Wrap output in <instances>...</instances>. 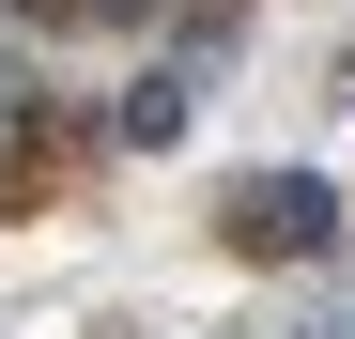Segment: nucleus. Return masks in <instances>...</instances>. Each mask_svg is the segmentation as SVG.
Here are the masks:
<instances>
[{"label":"nucleus","instance_id":"1","mask_svg":"<svg viewBox=\"0 0 355 339\" xmlns=\"http://www.w3.org/2000/svg\"><path fill=\"white\" fill-rule=\"evenodd\" d=\"M324 232H340L324 170H248V185H216V247H248V262H309Z\"/></svg>","mask_w":355,"mask_h":339}]
</instances>
